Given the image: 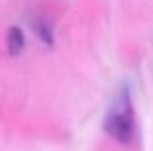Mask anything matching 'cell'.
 <instances>
[{"label":"cell","instance_id":"1","mask_svg":"<svg viewBox=\"0 0 153 151\" xmlns=\"http://www.w3.org/2000/svg\"><path fill=\"white\" fill-rule=\"evenodd\" d=\"M103 130L118 144H130L136 134V113L128 83H120L103 118Z\"/></svg>","mask_w":153,"mask_h":151},{"label":"cell","instance_id":"2","mask_svg":"<svg viewBox=\"0 0 153 151\" xmlns=\"http://www.w3.org/2000/svg\"><path fill=\"white\" fill-rule=\"evenodd\" d=\"M6 47L12 56H18L25 49V33L19 25H12L6 33Z\"/></svg>","mask_w":153,"mask_h":151},{"label":"cell","instance_id":"3","mask_svg":"<svg viewBox=\"0 0 153 151\" xmlns=\"http://www.w3.org/2000/svg\"><path fill=\"white\" fill-rule=\"evenodd\" d=\"M33 31H35V35H37L45 45H49V47L52 45L54 37H52V23L49 21V19H45V18L35 19V21H33Z\"/></svg>","mask_w":153,"mask_h":151}]
</instances>
